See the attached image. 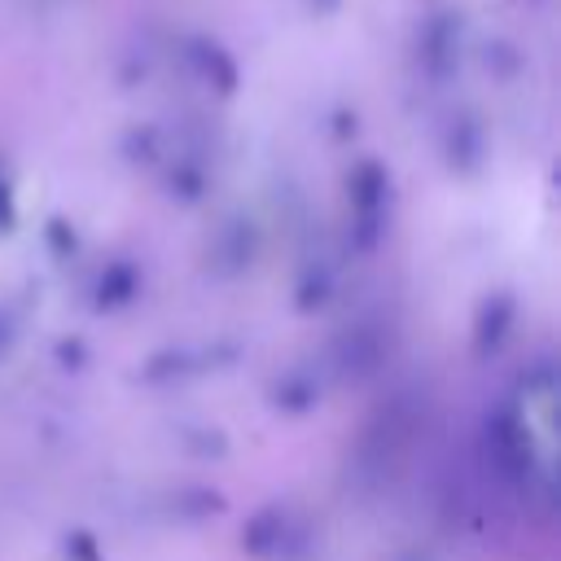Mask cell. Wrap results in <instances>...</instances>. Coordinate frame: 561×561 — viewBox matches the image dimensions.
<instances>
[{"mask_svg": "<svg viewBox=\"0 0 561 561\" xmlns=\"http://www.w3.org/2000/svg\"><path fill=\"white\" fill-rule=\"evenodd\" d=\"M513 307H508V298H495V302H486V311H482V320H478V346L486 351V346H495L500 342V333L508 329V316Z\"/></svg>", "mask_w": 561, "mask_h": 561, "instance_id": "obj_1", "label": "cell"}]
</instances>
